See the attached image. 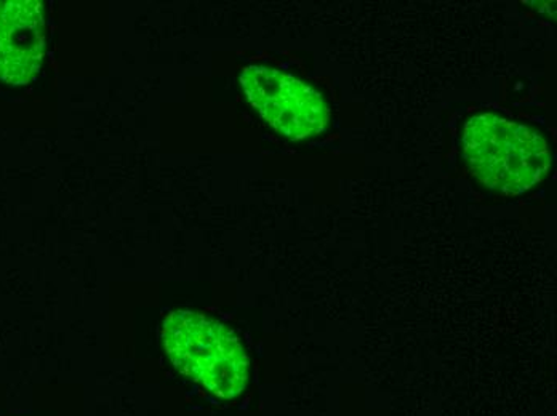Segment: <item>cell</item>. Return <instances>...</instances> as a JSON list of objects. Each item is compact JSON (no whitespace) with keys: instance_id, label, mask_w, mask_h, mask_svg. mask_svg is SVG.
Instances as JSON below:
<instances>
[{"instance_id":"obj_1","label":"cell","mask_w":557,"mask_h":416,"mask_svg":"<svg viewBox=\"0 0 557 416\" xmlns=\"http://www.w3.org/2000/svg\"><path fill=\"white\" fill-rule=\"evenodd\" d=\"M463 151L479 181L506 196L529 191L552 165L548 144L539 131L492 113L467 122Z\"/></svg>"},{"instance_id":"obj_2","label":"cell","mask_w":557,"mask_h":416,"mask_svg":"<svg viewBox=\"0 0 557 416\" xmlns=\"http://www.w3.org/2000/svg\"><path fill=\"white\" fill-rule=\"evenodd\" d=\"M162 343L172 364L216 398H237L249 383V356L239 338L206 314L170 313L162 326Z\"/></svg>"},{"instance_id":"obj_3","label":"cell","mask_w":557,"mask_h":416,"mask_svg":"<svg viewBox=\"0 0 557 416\" xmlns=\"http://www.w3.org/2000/svg\"><path fill=\"white\" fill-rule=\"evenodd\" d=\"M240 86L260 116L290 140H307L322 134L331 119V111L319 91L273 67H246L240 74Z\"/></svg>"},{"instance_id":"obj_4","label":"cell","mask_w":557,"mask_h":416,"mask_svg":"<svg viewBox=\"0 0 557 416\" xmlns=\"http://www.w3.org/2000/svg\"><path fill=\"white\" fill-rule=\"evenodd\" d=\"M46 53V20L39 0L0 2V80L25 86Z\"/></svg>"}]
</instances>
